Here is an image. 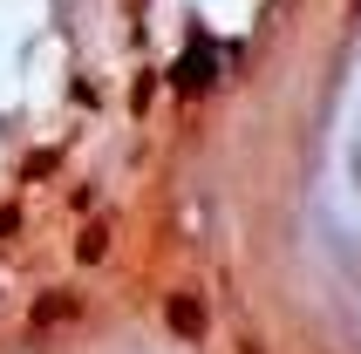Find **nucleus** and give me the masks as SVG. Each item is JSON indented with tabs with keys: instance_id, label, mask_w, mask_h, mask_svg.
Returning a JSON list of instances; mask_svg holds the SVG:
<instances>
[{
	"instance_id": "1",
	"label": "nucleus",
	"mask_w": 361,
	"mask_h": 354,
	"mask_svg": "<svg viewBox=\"0 0 361 354\" xmlns=\"http://www.w3.org/2000/svg\"><path fill=\"white\" fill-rule=\"evenodd\" d=\"M164 314H171V327H178L184 341H198V334H204V307H198V300H191V293H178V300H171V307H164Z\"/></svg>"
},
{
	"instance_id": "2",
	"label": "nucleus",
	"mask_w": 361,
	"mask_h": 354,
	"mask_svg": "<svg viewBox=\"0 0 361 354\" xmlns=\"http://www.w3.org/2000/svg\"><path fill=\"white\" fill-rule=\"evenodd\" d=\"M68 314H75V300H41V307H35L41 327H48V320H68Z\"/></svg>"
}]
</instances>
